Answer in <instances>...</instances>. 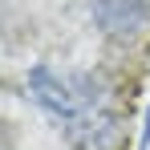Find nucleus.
<instances>
[{
    "mask_svg": "<svg viewBox=\"0 0 150 150\" xmlns=\"http://www.w3.org/2000/svg\"><path fill=\"white\" fill-rule=\"evenodd\" d=\"M28 98L37 101L41 110H49L53 118H81L85 110H89V98H93V89L85 93V89H77L69 85L65 77H57L53 69H33L25 81Z\"/></svg>",
    "mask_w": 150,
    "mask_h": 150,
    "instance_id": "obj_1",
    "label": "nucleus"
},
{
    "mask_svg": "<svg viewBox=\"0 0 150 150\" xmlns=\"http://www.w3.org/2000/svg\"><path fill=\"white\" fill-rule=\"evenodd\" d=\"M126 8H130L126 0H101V4H98V25L105 28V33H126V28L138 21V16L126 12Z\"/></svg>",
    "mask_w": 150,
    "mask_h": 150,
    "instance_id": "obj_2",
    "label": "nucleus"
}]
</instances>
